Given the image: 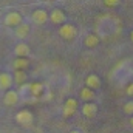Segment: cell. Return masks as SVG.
<instances>
[{
	"mask_svg": "<svg viewBox=\"0 0 133 133\" xmlns=\"http://www.w3.org/2000/svg\"><path fill=\"white\" fill-rule=\"evenodd\" d=\"M130 124H132V127H133V116L130 118Z\"/></svg>",
	"mask_w": 133,
	"mask_h": 133,
	"instance_id": "22",
	"label": "cell"
},
{
	"mask_svg": "<svg viewBox=\"0 0 133 133\" xmlns=\"http://www.w3.org/2000/svg\"><path fill=\"white\" fill-rule=\"evenodd\" d=\"M70 133H81V132H77V130H73V132H70Z\"/></svg>",
	"mask_w": 133,
	"mask_h": 133,
	"instance_id": "23",
	"label": "cell"
},
{
	"mask_svg": "<svg viewBox=\"0 0 133 133\" xmlns=\"http://www.w3.org/2000/svg\"><path fill=\"white\" fill-rule=\"evenodd\" d=\"M16 121H17V124H20L23 127H30V125H33L34 116L30 110H20L16 115Z\"/></svg>",
	"mask_w": 133,
	"mask_h": 133,
	"instance_id": "3",
	"label": "cell"
},
{
	"mask_svg": "<svg viewBox=\"0 0 133 133\" xmlns=\"http://www.w3.org/2000/svg\"><path fill=\"white\" fill-rule=\"evenodd\" d=\"M77 108H79L77 99L68 98V99L65 101V104L62 105V116H64V118H71V116L77 111Z\"/></svg>",
	"mask_w": 133,
	"mask_h": 133,
	"instance_id": "2",
	"label": "cell"
},
{
	"mask_svg": "<svg viewBox=\"0 0 133 133\" xmlns=\"http://www.w3.org/2000/svg\"><path fill=\"white\" fill-rule=\"evenodd\" d=\"M43 93H45V85L42 82H31L30 84V95L34 101L42 98Z\"/></svg>",
	"mask_w": 133,
	"mask_h": 133,
	"instance_id": "9",
	"label": "cell"
},
{
	"mask_svg": "<svg viewBox=\"0 0 133 133\" xmlns=\"http://www.w3.org/2000/svg\"><path fill=\"white\" fill-rule=\"evenodd\" d=\"M124 113L129 116H133V101H129L124 104Z\"/></svg>",
	"mask_w": 133,
	"mask_h": 133,
	"instance_id": "18",
	"label": "cell"
},
{
	"mask_svg": "<svg viewBox=\"0 0 133 133\" xmlns=\"http://www.w3.org/2000/svg\"><path fill=\"white\" fill-rule=\"evenodd\" d=\"M12 84H14L12 74H9V73H0V90H9Z\"/></svg>",
	"mask_w": 133,
	"mask_h": 133,
	"instance_id": "15",
	"label": "cell"
},
{
	"mask_svg": "<svg viewBox=\"0 0 133 133\" xmlns=\"http://www.w3.org/2000/svg\"><path fill=\"white\" fill-rule=\"evenodd\" d=\"M102 3H104L107 8H116V6L121 3V0H102Z\"/></svg>",
	"mask_w": 133,
	"mask_h": 133,
	"instance_id": "19",
	"label": "cell"
},
{
	"mask_svg": "<svg viewBox=\"0 0 133 133\" xmlns=\"http://www.w3.org/2000/svg\"><path fill=\"white\" fill-rule=\"evenodd\" d=\"M30 46L25 43V42H19L16 46H14V54H16V57H28V54H30Z\"/></svg>",
	"mask_w": 133,
	"mask_h": 133,
	"instance_id": "14",
	"label": "cell"
},
{
	"mask_svg": "<svg viewBox=\"0 0 133 133\" xmlns=\"http://www.w3.org/2000/svg\"><path fill=\"white\" fill-rule=\"evenodd\" d=\"M26 79H28V74H26L25 70H14V74H12V81H14V84H17V85H23V84L26 82Z\"/></svg>",
	"mask_w": 133,
	"mask_h": 133,
	"instance_id": "16",
	"label": "cell"
},
{
	"mask_svg": "<svg viewBox=\"0 0 133 133\" xmlns=\"http://www.w3.org/2000/svg\"><path fill=\"white\" fill-rule=\"evenodd\" d=\"M101 85H102V82H101V77L98 74H88L87 77H85V87H88V88H91V90H99Z\"/></svg>",
	"mask_w": 133,
	"mask_h": 133,
	"instance_id": "12",
	"label": "cell"
},
{
	"mask_svg": "<svg viewBox=\"0 0 133 133\" xmlns=\"http://www.w3.org/2000/svg\"><path fill=\"white\" fill-rule=\"evenodd\" d=\"M125 93H127L129 96H133V82L127 85V88H125Z\"/></svg>",
	"mask_w": 133,
	"mask_h": 133,
	"instance_id": "20",
	"label": "cell"
},
{
	"mask_svg": "<svg viewBox=\"0 0 133 133\" xmlns=\"http://www.w3.org/2000/svg\"><path fill=\"white\" fill-rule=\"evenodd\" d=\"M31 33V26L28 25V23H25V22H22L19 26H16V30H14V36L17 37V39H20V40H23V39H26L28 36Z\"/></svg>",
	"mask_w": 133,
	"mask_h": 133,
	"instance_id": "11",
	"label": "cell"
},
{
	"mask_svg": "<svg viewBox=\"0 0 133 133\" xmlns=\"http://www.w3.org/2000/svg\"><path fill=\"white\" fill-rule=\"evenodd\" d=\"M130 40L133 42V30H132V33H130Z\"/></svg>",
	"mask_w": 133,
	"mask_h": 133,
	"instance_id": "21",
	"label": "cell"
},
{
	"mask_svg": "<svg viewBox=\"0 0 133 133\" xmlns=\"http://www.w3.org/2000/svg\"><path fill=\"white\" fill-rule=\"evenodd\" d=\"M81 111L85 118L88 119H93L96 115H98V105L93 104V102H84L82 107H81Z\"/></svg>",
	"mask_w": 133,
	"mask_h": 133,
	"instance_id": "8",
	"label": "cell"
},
{
	"mask_svg": "<svg viewBox=\"0 0 133 133\" xmlns=\"http://www.w3.org/2000/svg\"><path fill=\"white\" fill-rule=\"evenodd\" d=\"M31 20H33L36 25H45L48 20H50V16L45 9L39 8V9H34L31 12Z\"/></svg>",
	"mask_w": 133,
	"mask_h": 133,
	"instance_id": "5",
	"label": "cell"
},
{
	"mask_svg": "<svg viewBox=\"0 0 133 133\" xmlns=\"http://www.w3.org/2000/svg\"><path fill=\"white\" fill-rule=\"evenodd\" d=\"M5 25L6 26H9V28H16V26H19L22 22H23V17H22V14L20 12H17V11H11V12H8L6 16H5Z\"/></svg>",
	"mask_w": 133,
	"mask_h": 133,
	"instance_id": "4",
	"label": "cell"
},
{
	"mask_svg": "<svg viewBox=\"0 0 133 133\" xmlns=\"http://www.w3.org/2000/svg\"><path fill=\"white\" fill-rule=\"evenodd\" d=\"M48 16H50V22L54 23V25H62V23H65V20H66L65 12L61 8H54Z\"/></svg>",
	"mask_w": 133,
	"mask_h": 133,
	"instance_id": "7",
	"label": "cell"
},
{
	"mask_svg": "<svg viewBox=\"0 0 133 133\" xmlns=\"http://www.w3.org/2000/svg\"><path fill=\"white\" fill-rule=\"evenodd\" d=\"M99 42H101V39H99V36L98 34H87L85 37H84V46L85 48H88V50H91V48H96L98 45H99Z\"/></svg>",
	"mask_w": 133,
	"mask_h": 133,
	"instance_id": "13",
	"label": "cell"
},
{
	"mask_svg": "<svg viewBox=\"0 0 133 133\" xmlns=\"http://www.w3.org/2000/svg\"><path fill=\"white\" fill-rule=\"evenodd\" d=\"M79 99L82 102H93L96 99V91L88 88V87H82L79 90Z\"/></svg>",
	"mask_w": 133,
	"mask_h": 133,
	"instance_id": "10",
	"label": "cell"
},
{
	"mask_svg": "<svg viewBox=\"0 0 133 133\" xmlns=\"http://www.w3.org/2000/svg\"><path fill=\"white\" fill-rule=\"evenodd\" d=\"M19 101H20V93L16 91V90H8V91L5 93V96H3V104L8 105V107L17 105Z\"/></svg>",
	"mask_w": 133,
	"mask_h": 133,
	"instance_id": "6",
	"label": "cell"
},
{
	"mask_svg": "<svg viewBox=\"0 0 133 133\" xmlns=\"http://www.w3.org/2000/svg\"><path fill=\"white\" fill-rule=\"evenodd\" d=\"M59 36L64 40H73L77 36V28L73 23H62L59 28Z\"/></svg>",
	"mask_w": 133,
	"mask_h": 133,
	"instance_id": "1",
	"label": "cell"
},
{
	"mask_svg": "<svg viewBox=\"0 0 133 133\" xmlns=\"http://www.w3.org/2000/svg\"><path fill=\"white\" fill-rule=\"evenodd\" d=\"M30 66V61L28 57H16L12 62V68L14 70H26Z\"/></svg>",
	"mask_w": 133,
	"mask_h": 133,
	"instance_id": "17",
	"label": "cell"
}]
</instances>
